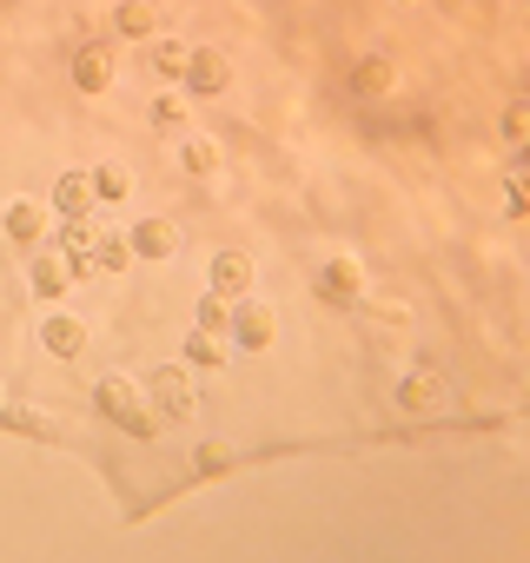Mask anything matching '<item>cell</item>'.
<instances>
[{
  "label": "cell",
  "instance_id": "26",
  "mask_svg": "<svg viewBox=\"0 0 530 563\" xmlns=\"http://www.w3.org/2000/svg\"><path fill=\"white\" fill-rule=\"evenodd\" d=\"M504 133H510V140H523V133H530V120H523V107H504Z\"/></svg>",
  "mask_w": 530,
  "mask_h": 563
},
{
  "label": "cell",
  "instance_id": "10",
  "mask_svg": "<svg viewBox=\"0 0 530 563\" xmlns=\"http://www.w3.org/2000/svg\"><path fill=\"white\" fill-rule=\"evenodd\" d=\"M74 87H80V93H107V87H113V54H107V47H80Z\"/></svg>",
  "mask_w": 530,
  "mask_h": 563
},
{
  "label": "cell",
  "instance_id": "19",
  "mask_svg": "<svg viewBox=\"0 0 530 563\" xmlns=\"http://www.w3.org/2000/svg\"><path fill=\"white\" fill-rule=\"evenodd\" d=\"M186 60H192V47L173 41V34H159V47H153V74H159V80H186Z\"/></svg>",
  "mask_w": 530,
  "mask_h": 563
},
{
  "label": "cell",
  "instance_id": "7",
  "mask_svg": "<svg viewBox=\"0 0 530 563\" xmlns=\"http://www.w3.org/2000/svg\"><path fill=\"white\" fill-rule=\"evenodd\" d=\"M41 345H47L54 358H80V352H87V319H67V312H54V319L41 325Z\"/></svg>",
  "mask_w": 530,
  "mask_h": 563
},
{
  "label": "cell",
  "instance_id": "16",
  "mask_svg": "<svg viewBox=\"0 0 530 563\" xmlns=\"http://www.w3.org/2000/svg\"><path fill=\"white\" fill-rule=\"evenodd\" d=\"M93 272H133V239H126V232H100Z\"/></svg>",
  "mask_w": 530,
  "mask_h": 563
},
{
  "label": "cell",
  "instance_id": "8",
  "mask_svg": "<svg viewBox=\"0 0 530 563\" xmlns=\"http://www.w3.org/2000/svg\"><path fill=\"white\" fill-rule=\"evenodd\" d=\"M319 292H325V299H358V292H365V265L339 252V258L319 272Z\"/></svg>",
  "mask_w": 530,
  "mask_h": 563
},
{
  "label": "cell",
  "instance_id": "11",
  "mask_svg": "<svg viewBox=\"0 0 530 563\" xmlns=\"http://www.w3.org/2000/svg\"><path fill=\"white\" fill-rule=\"evenodd\" d=\"M8 239L41 245V239H47V206H41V199H14V206H8Z\"/></svg>",
  "mask_w": 530,
  "mask_h": 563
},
{
  "label": "cell",
  "instance_id": "14",
  "mask_svg": "<svg viewBox=\"0 0 530 563\" xmlns=\"http://www.w3.org/2000/svg\"><path fill=\"white\" fill-rule=\"evenodd\" d=\"M67 286H74L67 258H60V252H41V258H34V292H41V299H60Z\"/></svg>",
  "mask_w": 530,
  "mask_h": 563
},
{
  "label": "cell",
  "instance_id": "9",
  "mask_svg": "<svg viewBox=\"0 0 530 563\" xmlns=\"http://www.w3.org/2000/svg\"><path fill=\"white\" fill-rule=\"evenodd\" d=\"M100 199H93V173H60V186H54V212L60 219H80V212H93Z\"/></svg>",
  "mask_w": 530,
  "mask_h": 563
},
{
  "label": "cell",
  "instance_id": "3",
  "mask_svg": "<svg viewBox=\"0 0 530 563\" xmlns=\"http://www.w3.org/2000/svg\"><path fill=\"white\" fill-rule=\"evenodd\" d=\"M100 232H107V225H100L93 212H80V219H67V225H60V245H54V252L67 258V272H74V278H93V245H100Z\"/></svg>",
  "mask_w": 530,
  "mask_h": 563
},
{
  "label": "cell",
  "instance_id": "18",
  "mask_svg": "<svg viewBox=\"0 0 530 563\" xmlns=\"http://www.w3.org/2000/svg\"><path fill=\"white\" fill-rule=\"evenodd\" d=\"M398 405H405V411H431V405H438V372H424V365H418V372H405Z\"/></svg>",
  "mask_w": 530,
  "mask_h": 563
},
{
  "label": "cell",
  "instance_id": "15",
  "mask_svg": "<svg viewBox=\"0 0 530 563\" xmlns=\"http://www.w3.org/2000/svg\"><path fill=\"white\" fill-rule=\"evenodd\" d=\"M192 332H212V339H225V332H232V299H219V292H199V306H192Z\"/></svg>",
  "mask_w": 530,
  "mask_h": 563
},
{
  "label": "cell",
  "instance_id": "25",
  "mask_svg": "<svg viewBox=\"0 0 530 563\" xmlns=\"http://www.w3.org/2000/svg\"><path fill=\"white\" fill-rule=\"evenodd\" d=\"M192 464H199L206 477H219V471H232V444H199V451H192Z\"/></svg>",
  "mask_w": 530,
  "mask_h": 563
},
{
  "label": "cell",
  "instance_id": "5",
  "mask_svg": "<svg viewBox=\"0 0 530 563\" xmlns=\"http://www.w3.org/2000/svg\"><path fill=\"white\" fill-rule=\"evenodd\" d=\"M206 272H212L206 292H219V299H245V292H252V258H245V252H219Z\"/></svg>",
  "mask_w": 530,
  "mask_h": 563
},
{
  "label": "cell",
  "instance_id": "2",
  "mask_svg": "<svg viewBox=\"0 0 530 563\" xmlns=\"http://www.w3.org/2000/svg\"><path fill=\"white\" fill-rule=\"evenodd\" d=\"M146 405L166 411V418H192L199 411V372L192 365H159L153 385H146Z\"/></svg>",
  "mask_w": 530,
  "mask_h": 563
},
{
  "label": "cell",
  "instance_id": "6",
  "mask_svg": "<svg viewBox=\"0 0 530 563\" xmlns=\"http://www.w3.org/2000/svg\"><path fill=\"white\" fill-rule=\"evenodd\" d=\"M232 339L245 345V352H265L279 339V319H273V306H239L232 312Z\"/></svg>",
  "mask_w": 530,
  "mask_h": 563
},
{
  "label": "cell",
  "instance_id": "17",
  "mask_svg": "<svg viewBox=\"0 0 530 563\" xmlns=\"http://www.w3.org/2000/svg\"><path fill=\"white\" fill-rule=\"evenodd\" d=\"M179 365H192V372H225V339H212V332H192Z\"/></svg>",
  "mask_w": 530,
  "mask_h": 563
},
{
  "label": "cell",
  "instance_id": "12",
  "mask_svg": "<svg viewBox=\"0 0 530 563\" xmlns=\"http://www.w3.org/2000/svg\"><path fill=\"white\" fill-rule=\"evenodd\" d=\"M126 239H133V258H166V252L179 245V232H173V219H140V225H133Z\"/></svg>",
  "mask_w": 530,
  "mask_h": 563
},
{
  "label": "cell",
  "instance_id": "23",
  "mask_svg": "<svg viewBox=\"0 0 530 563\" xmlns=\"http://www.w3.org/2000/svg\"><path fill=\"white\" fill-rule=\"evenodd\" d=\"M0 431H21V438H54V424L27 405H0Z\"/></svg>",
  "mask_w": 530,
  "mask_h": 563
},
{
  "label": "cell",
  "instance_id": "24",
  "mask_svg": "<svg viewBox=\"0 0 530 563\" xmlns=\"http://www.w3.org/2000/svg\"><path fill=\"white\" fill-rule=\"evenodd\" d=\"M179 166H186L192 179H206V173H219V146H212V140H186V146H179Z\"/></svg>",
  "mask_w": 530,
  "mask_h": 563
},
{
  "label": "cell",
  "instance_id": "22",
  "mask_svg": "<svg viewBox=\"0 0 530 563\" xmlns=\"http://www.w3.org/2000/svg\"><path fill=\"white\" fill-rule=\"evenodd\" d=\"M93 199H100V206L133 199V173H126V166H100V173H93Z\"/></svg>",
  "mask_w": 530,
  "mask_h": 563
},
{
  "label": "cell",
  "instance_id": "13",
  "mask_svg": "<svg viewBox=\"0 0 530 563\" xmlns=\"http://www.w3.org/2000/svg\"><path fill=\"white\" fill-rule=\"evenodd\" d=\"M113 27H120L126 41H153V34H159V8H153V0H120V8H113Z\"/></svg>",
  "mask_w": 530,
  "mask_h": 563
},
{
  "label": "cell",
  "instance_id": "27",
  "mask_svg": "<svg viewBox=\"0 0 530 563\" xmlns=\"http://www.w3.org/2000/svg\"><path fill=\"white\" fill-rule=\"evenodd\" d=\"M0 405H8V398H0Z\"/></svg>",
  "mask_w": 530,
  "mask_h": 563
},
{
  "label": "cell",
  "instance_id": "20",
  "mask_svg": "<svg viewBox=\"0 0 530 563\" xmlns=\"http://www.w3.org/2000/svg\"><path fill=\"white\" fill-rule=\"evenodd\" d=\"M391 80H398V74H391L385 54H365V60L352 67V87H358V93H391Z\"/></svg>",
  "mask_w": 530,
  "mask_h": 563
},
{
  "label": "cell",
  "instance_id": "4",
  "mask_svg": "<svg viewBox=\"0 0 530 563\" xmlns=\"http://www.w3.org/2000/svg\"><path fill=\"white\" fill-rule=\"evenodd\" d=\"M225 80H232V60L212 54V47H192V60H186V93H192V100H212V93H225Z\"/></svg>",
  "mask_w": 530,
  "mask_h": 563
},
{
  "label": "cell",
  "instance_id": "1",
  "mask_svg": "<svg viewBox=\"0 0 530 563\" xmlns=\"http://www.w3.org/2000/svg\"><path fill=\"white\" fill-rule=\"evenodd\" d=\"M93 405H100V411H107L126 438H153V405H146V391H140L133 378H100Z\"/></svg>",
  "mask_w": 530,
  "mask_h": 563
},
{
  "label": "cell",
  "instance_id": "21",
  "mask_svg": "<svg viewBox=\"0 0 530 563\" xmlns=\"http://www.w3.org/2000/svg\"><path fill=\"white\" fill-rule=\"evenodd\" d=\"M186 120H192V93H159V100H153V126H159V133H179Z\"/></svg>",
  "mask_w": 530,
  "mask_h": 563
}]
</instances>
